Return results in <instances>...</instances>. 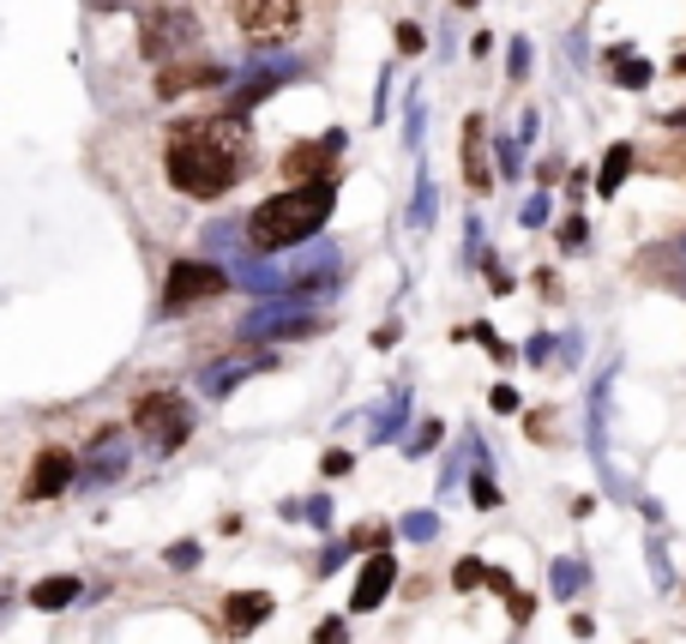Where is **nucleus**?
Wrapping results in <instances>:
<instances>
[{
	"label": "nucleus",
	"mask_w": 686,
	"mask_h": 644,
	"mask_svg": "<svg viewBox=\"0 0 686 644\" xmlns=\"http://www.w3.org/2000/svg\"><path fill=\"white\" fill-rule=\"evenodd\" d=\"M253 169V133L235 115H194L169 127L163 145V175L187 199H223L235 181Z\"/></svg>",
	"instance_id": "f257e3e1"
},
{
	"label": "nucleus",
	"mask_w": 686,
	"mask_h": 644,
	"mask_svg": "<svg viewBox=\"0 0 686 644\" xmlns=\"http://www.w3.org/2000/svg\"><path fill=\"white\" fill-rule=\"evenodd\" d=\"M337 187L332 181H308V187H284V194L260 199V211L247 218V247L260 259L284 253V247H301L308 235H320L332 223Z\"/></svg>",
	"instance_id": "f03ea898"
},
{
	"label": "nucleus",
	"mask_w": 686,
	"mask_h": 644,
	"mask_svg": "<svg viewBox=\"0 0 686 644\" xmlns=\"http://www.w3.org/2000/svg\"><path fill=\"white\" fill-rule=\"evenodd\" d=\"M301 73H308V61H301V54H247V66L235 73L229 97H223V115L247 121V109H260L272 90H284L289 78H301Z\"/></svg>",
	"instance_id": "7ed1b4c3"
},
{
	"label": "nucleus",
	"mask_w": 686,
	"mask_h": 644,
	"mask_svg": "<svg viewBox=\"0 0 686 644\" xmlns=\"http://www.w3.org/2000/svg\"><path fill=\"white\" fill-rule=\"evenodd\" d=\"M133 428H139V439H151L157 451H175L194 439V404L182 398V392H139V404H133Z\"/></svg>",
	"instance_id": "20e7f679"
},
{
	"label": "nucleus",
	"mask_w": 686,
	"mask_h": 644,
	"mask_svg": "<svg viewBox=\"0 0 686 644\" xmlns=\"http://www.w3.org/2000/svg\"><path fill=\"white\" fill-rule=\"evenodd\" d=\"M199 42V18L187 7H145L139 13V49L145 61H182L187 49Z\"/></svg>",
	"instance_id": "39448f33"
},
{
	"label": "nucleus",
	"mask_w": 686,
	"mask_h": 644,
	"mask_svg": "<svg viewBox=\"0 0 686 644\" xmlns=\"http://www.w3.org/2000/svg\"><path fill=\"white\" fill-rule=\"evenodd\" d=\"M229 289V271L211 265V259H175L163 277V313H182V308H199V301H217Z\"/></svg>",
	"instance_id": "423d86ee"
},
{
	"label": "nucleus",
	"mask_w": 686,
	"mask_h": 644,
	"mask_svg": "<svg viewBox=\"0 0 686 644\" xmlns=\"http://www.w3.org/2000/svg\"><path fill=\"white\" fill-rule=\"evenodd\" d=\"M301 25V0H235V30L247 42H284Z\"/></svg>",
	"instance_id": "0eeeda50"
},
{
	"label": "nucleus",
	"mask_w": 686,
	"mask_h": 644,
	"mask_svg": "<svg viewBox=\"0 0 686 644\" xmlns=\"http://www.w3.org/2000/svg\"><path fill=\"white\" fill-rule=\"evenodd\" d=\"M127 458H133V439L121 428H103L85 451V465H78V488H109L115 476H127Z\"/></svg>",
	"instance_id": "6e6552de"
},
{
	"label": "nucleus",
	"mask_w": 686,
	"mask_h": 644,
	"mask_svg": "<svg viewBox=\"0 0 686 644\" xmlns=\"http://www.w3.org/2000/svg\"><path fill=\"white\" fill-rule=\"evenodd\" d=\"M78 482V458L66 446H42L30 458V476H25V500H61L66 488Z\"/></svg>",
	"instance_id": "1a4fd4ad"
},
{
	"label": "nucleus",
	"mask_w": 686,
	"mask_h": 644,
	"mask_svg": "<svg viewBox=\"0 0 686 644\" xmlns=\"http://www.w3.org/2000/svg\"><path fill=\"white\" fill-rule=\"evenodd\" d=\"M337 151H344V133H320V139H301V145H289L284 151V175H289V187H308V181H325V169L337 163Z\"/></svg>",
	"instance_id": "9d476101"
},
{
	"label": "nucleus",
	"mask_w": 686,
	"mask_h": 644,
	"mask_svg": "<svg viewBox=\"0 0 686 644\" xmlns=\"http://www.w3.org/2000/svg\"><path fill=\"white\" fill-rule=\"evenodd\" d=\"M391 584H398V560H391L386 548L367 555V567L356 572V584H350V615H374V608L391 596Z\"/></svg>",
	"instance_id": "9b49d317"
},
{
	"label": "nucleus",
	"mask_w": 686,
	"mask_h": 644,
	"mask_svg": "<svg viewBox=\"0 0 686 644\" xmlns=\"http://www.w3.org/2000/svg\"><path fill=\"white\" fill-rule=\"evenodd\" d=\"M229 66L223 61H169L163 78H157V97H182V90H199V85H223Z\"/></svg>",
	"instance_id": "f8f14e48"
},
{
	"label": "nucleus",
	"mask_w": 686,
	"mask_h": 644,
	"mask_svg": "<svg viewBox=\"0 0 686 644\" xmlns=\"http://www.w3.org/2000/svg\"><path fill=\"white\" fill-rule=\"evenodd\" d=\"M272 591H235L229 603H223V627H229V639H247V632H260L265 620H272Z\"/></svg>",
	"instance_id": "ddd939ff"
},
{
	"label": "nucleus",
	"mask_w": 686,
	"mask_h": 644,
	"mask_svg": "<svg viewBox=\"0 0 686 644\" xmlns=\"http://www.w3.org/2000/svg\"><path fill=\"white\" fill-rule=\"evenodd\" d=\"M464 181L470 194H494V163H488V121L470 115L464 121Z\"/></svg>",
	"instance_id": "4468645a"
},
{
	"label": "nucleus",
	"mask_w": 686,
	"mask_h": 644,
	"mask_svg": "<svg viewBox=\"0 0 686 644\" xmlns=\"http://www.w3.org/2000/svg\"><path fill=\"white\" fill-rule=\"evenodd\" d=\"M78 596H85V579H73V572H49V579L30 584V608H42V615H61Z\"/></svg>",
	"instance_id": "2eb2a0df"
},
{
	"label": "nucleus",
	"mask_w": 686,
	"mask_h": 644,
	"mask_svg": "<svg viewBox=\"0 0 686 644\" xmlns=\"http://www.w3.org/2000/svg\"><path fill=\"white\" fill-rule=\"evenodd\" d=\"M260 368H272V356H241V361H223V368H211V374H205V392H211V398H229V392L241 386L247 374H260Z\"/></svg>",
	"instance_id": "dca6fc26"
},
{
	"label": "nucleus",
	"mask_w": 686,
	"mask_h": 644,
	"mask_svg": "<svg viewBox=\"0 0 686 644\" xmlns=\"http://www.w3.org/2000/svg\"><path fill=\"white\" fill-rule=\"evenodd\" d=\"M609 78H614L621 90H645V85H650V61H645V54H633V49L621 42V49H609Z\"/></svg>",
	"instance_id": "f3484780"
},
{
	"label": "nucleus",
	"mask_w": 686,
	"mask_h": 644,
	"mask_svg": "<svg viewBox=\"0 0 686 644\" xmlns=\"http://www.w3.org/2000/svg\"><path fill=\"white\" fill-rule=\"evenodd\" d=\"M626 175H633V145H609V157H602V175H596V194L614 199Z\"/></svg>",
	"instance_id": "a211bd4d"
},
{
	"label": "nucleus",
	"mask_w": 686,
	"mask_h": 644,
	"mask_svg": "<svg viewBox=\"0 0 686 644\" xmlns=\"http://www.w3.org/2000/svg\"><path fill=\"white\" fill-rule=\"evenodd\" d=\"M578 591H584V560H554V567H548V596H554V603H572Z\"/></svg>",
	"instance_id": "6ab92c4d"
},
{
	"label": "nucleus",
	"mask_w": 686,
	"mask_h": 644,
	"mask_svg": "<svg viewBox=\"0 0 686 644\" xmlns=\"http://www.w3.org/2000/svg\"><path fill=\"white\" fill-rule=\"evenodd\" d=\"M403 416H410V392H391V398H386V410L374 416V446H386V439L398 434V428H403Z\"/></svg>",
	"instance_id": "aec40b11"
},
{
	"label": "nucleus",
	"mask_w": 686,
	"mask_h": 644,
	"mask_svg": "<svg viewBox=\"0 0 686 644\" xmlns=\"http://www.w3.org/2000/svg\"><path fill=\"white\" fill-rule=\"evenodd\" d=\"M434 223V181L415 175V199H410V230H427Z\"/></svg>",
	"instance_id": "412c9836"
},
{
	"label": "nucleus",
	"mask_w": 686,
	"mask_h": 644,
	"mask_svg": "<svg viewBox=\"0 0 686 644\" xmlns=\"http://www.w3.org/2000/svg\"><path fill=\"white\" fill-rule=\"evenodd\" d=\"M398 536L403 542H434V536H440V518H434V512H403Z\"/></svg>",
	"instance_id": "4be33fe9"
},
{
	"label": "nucleus",
	"mask_w": 686,
	"mask_h": 644,
	"mask_svg": "<svg viewBox=\"0 0 686 644\" xmlns=\"http://www.w3.org/2000/svg\"><path fill=\"white\" fill-rule=\"evenodd\" d=\"M470 500H476L482 512H494V506H500V482H494L488 470H476V476H470Z\"/></svg>",
	"instance_id": "5701e85b"
},
{
	"label": "nucleus",
	"mask_w": 686,
	"mask_h": 644,
	"mask_svg": "<svg viewBox=\"0 0 686 644\" xmlns=\"http://www.w3.org/2000/svg\"><path fill=\"white\" fill-rule=\"evenodd\" d=\"M482 579H488L482 560H458V567H452V591H482Z\"/></svg>",
	"instance_id": "b1692460"
},
{
	"label": "nucleus",
	"mask_w": 686,
	"mask_h": 644,
	"mask_svg": "<svg viewBox=\"0 0 686 644\" xmlns=\"http://www.w3.org/2000/svg\"><path fill=\"white\" fill-rule=\"evenodd\" d=\"M519 404H524V398H519V386H506V380L488 392V410H494V416H519Z\"/></svg>",
	"instance_id": "393cba45"
},
{
	"label": "nucleus",
	"mask_w": 686,
	"mask_h": 644,
	"mask_svg": "<svg viewBox=\"0 0 686 644\" xmlns=\"http://www.w3.org/2000/svg\"><path fill=\"white\" fill-rule=\"evenodd\" d=\"M403 145L422 151V97H410V109H403Z\"/></svg>",
	"instance_id": "a878e982"
},
{
	"label": "nucleus",
	"mask_w": 686,
	"mask_h": 644,
	"mask_svg": "<svg viewBox=\"0 0 686 644\" xmlns=\"http://www.w3.org/2000/svg\"><path fill=\"white\" fill-rule=\"evenodd\" d=\"M434 446H440V422H422V428H415V439H410L403 451H410V458H427Z\"/></svg>",
	"instance_id": "bb28decb"
},
{
	"label": "nucleus",
	"mask_w": 686,
	"mask_h": 644,
	"mask_svg": "<svg viewBox=\"0 0 686 644\" xmlns=\"http://www.w3.org/2000/svg\"><path fill=\"white\" fill-rule=\"evenodd\" d=\"M386 536H391L386 524H362V530L350 536V548H367V555H379V548H386Z\"/></svg>",
	"instance_id": "cd10ccee"
},
{
	"label": "nucleus",
	"mask_w": 686,
	"mask_h": 644,
	"mask_svg": "<svg viewBox=\"0 0 686 644\" xmlns=\"http://www.w3.org/2000/svg\"><path fill=\"white\" fill-rule=\"evenodd\" d=\"M313 644H350V627H344V615L320 620V627H313Z\"/></svg>",
	"instance_id": "c85d7f7f"
},
{
	"label": "nucleus",
	"mask_w": 686,
	"mask_h": 644,
	"mask_svg": "<svg viewBox=\"0 0 686 644\" xmlns=\"http://www.w3.org/2000/svg\"><path fill=\"white\" fill-rule=\"evenodd\" d=\"M506 73H512V78L531 73V42H524V37H512V49H506Z\"/></svg>",
	"instance_id": "c756f323"
},
{
	"label": "nucleus",
	"mask_w": 686,
	"mask_h": 644,
	"mask_svg": "<svg viewBox=\"0 0 686 644\" xmlns=\"http://www.w3.org/2000/svg\"><path fill=\"white\" fill-rule=\"evenodd\" d=\"M169 567H175V572H194L199 567V542H175V548H169Z\"/></svg>",
	"instance_id": "7c9ffc66"
},
{
	"label": "nucleus",
	"mask_w": 686,
	"mask_h": 644,
	"mask_svg": "<svg viewBox=\"0 0 686 644\" xmlns=\"http://www.w3.org/2000/svg\"><path fill=\"white\" fill-rule=\"evenodd\" d=\"M500 175L519 181L524 175V157H519V139H500Z\"/></svg>",
	"instance_id": "2f4dec72"
},
{
	"label": "nucleus",
	"mask_w": 686,
	"mask_h": 644,
	"mask_svg": "<svg viewBox=\"0 0 686 644\" xmlns=\"http://www.w3.org/2000/svg\"><path fill=\"white\" fill-rule=\"evenodd\" d=\"M548 356H554V337H548V332H536L531 344H524V361H536V368H548Z\"/></svg>",
	"instance_id": "473e14b6"
},
{
	"label": "nucleus",
	"mask_w": 686,
	"mask_h": 644,
	"mask_svg": "<svg viewBox=\"0 0 686 644\" xmlns=\"http://www.w3.org/2000/svg\"><path fill=\"white\" fill-rule=\"evenodd\" d=\"M560 242H566L572 253H584V242H590V230H584V218H566V223H560Z\"/></svg>",
	"instance_id": "72a5a7b5"
},
{
	"label": "nucleus",
	"mask_w": 686,
	"mask_h": 644,
	"mask_svg": "<svg viewBox=\"0 0 686 644\" xmlns=\"http://www.w3.org/2000/svg\"><path fill=\"white\" fill-rule=\"evenodd\" d=\"M422 49H427L422 25H398V54H422Z\"/></svg>",
	"instance_id": "f704fd0d"
},
{
	"label": "nucleus",
	"mask_w": 686,
	"mask_h": 644,
	"mask_svg": "<svg viewBox=\"0 0 686 644\" xmlns=\"http://www.w3.org/2000/svg\"><path fill=\"white\" fill-rule=\"evenodd\" d=\"M350 465H356V458H350L344 446H337V451H325V458H320V470H325V476H350Z\"/></svg>",
	"instance_id": "c9c22d12"
},
{
	"label": "nucleus",
	"mask_w": 686,
	"mask_h": 644,
	"mask_svg": "<svg viewBox=\"0 0 686 644\" xmlns=\"http://www.w3.org/2000/svg\"><path fill=\"white\" fill-rule=\"evenodd\" d=\"M548 223V194L542 199H531V206H524V230H542Z\"/></svg>",
	"instance_id": "e433bc0d"
},
{
	"label": "nucleus",
	"mask_w": 686,
	"mask_h": 644,
	"mask_svg": "<svg viewBox=\"0 0 686 644\" xmlns=\"http://www.w3.org/2000/svg\"><path fill=\"white\" fill-rule=\"evenodd\" d=\"M301 512H308V518H313V524H325V518H332V500H325V494H313V500H308V506H301Z\"/></svg>",
	"instance_id": "4c0bfd02"
},
{
	"label": "nucleus",
	"mask_w": 686,
	"mask_h": 644,
	"mask_svg": "<svg viewBox=\"0 0 686 644\" xmlns=\"http://www.w3.org/2000/svg\"><path fill=\"white\" fill-rule=\"evenodd\" d=\"M524 428H531V439H542V434H548V416L531 410V416H524Z\"/></svg>",
	"instance_id": "58836bf2"
},
{
	"label": "nucleus",
	"mask_w": 686,
	"mask_h": 644,
	"mask_svg": "<svg viewBox=\"0 0 686 644\" xmlns=\"http://www.w3.org/2000/svg\"><path fill=\"white\" fill-rule=\"evenodd\" d=\"M669 127H686V109H669Z\"/></svg>",
	"instance_id": "ea45409f"
},
{
	"label": "nucleus",
	"mask_w": 686,
	"mask_h": 644,
	"mask_svg": "<svg viewBox=\"0 0 686 644\" xmlns=\"http://www.w3.org/2000/svg\"><path fill=\"white\" fill-rule=\"evenodd\" d=\"M674 73H681V78H686V49H681V54H674Z\"/></svg>",
	"instance_id": "a19ab883"
},
{
	"label": "nucleus",
	"mask_w": 686,
	"mask_h": 644,
	"mask_svg": "<svg viewBox=\"0 0 686 644\" xmlns=\"http://www.w3.org/2000/svg\"><path fill=\"white\" fill-rule=\"evenodd\" d=\"M452 7H476V0H452Z\"/></svg>",
	"instance_id": "79ce46f5"
},
{
	"label": "nucleus",
	"mask_w": 686,
	"mask_h": 644,
	"mask_svg": "<svg viewBox=\"0 0 686 644\" xmlns=\"http://www.w3.org/2000/svg\"><path fill=\"white\" fill-rule=\"evenodd\" d=\"M681 253H686V242H681Z\"/></svg>",
	"instance_id": "37998d69"
}]
</instances>
